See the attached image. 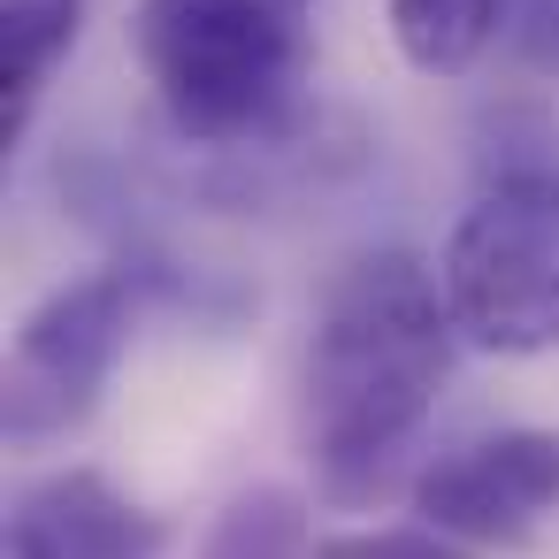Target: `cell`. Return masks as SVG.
<instances>
[{
    "label": "cell",
    "mask_w": 559,
    "mask_h": 559,
    "mask_svg": "<svg viewBox=\"0 0 559 559\" xmlns=\"http://www.w3.org/2000/svg\"><path fill=\"white\" fill-rule=\"evenodd\" d=\"M307 559H475V544L414 521V528H345V536H322Z\"/></svg>",
    "instance_id": "30bf717a"
},
{
    "label": "cell",
    "mask_w": 559,
    "mask_h": 559,
    "mask_svg": "<svg viewBox=\"0 0 559 559\" xmlns=\"http://www.w3.org/2000/svg\"><path fill=\"white\" fill-rule=\"evenodd\" d=\"M414 513L460 544H528L559 513V429H498L421 467Z\"/></svg>",
    "instance_id": "5b68a950"
},
{
    "label": "cell",
    "mask_w": 559,
    "mask_h": 559,
    "mask_svg": "<svg viewBox=\"0 0 559 559\" xmlns=\"http://www.w3.org/2000/svg\"><path fill=\"white\" fill-rule=\"evenodd\" d=\"M506 39H513V55H521L528 70L559 78V0H521L513 24H506Z\"/></svg>",
    "instance_id": "8fae6325"
},
{
    "label": "cell",
    "mask_w": 559,
    "mask_h": 559,
    "mask_svg": "<svg viewBox=\"0 0 559 559\" xmlns=\"http://www.w3.org/2000/svg\"><path fill=\"white\" fill-rule=\"evenodd\" d=\"M452 337L460 322L444 276L421 253L383 246L330 276L299 383L307 452L330 498H368L383 467L414 444L452 376Z\"/></svg>",
    "instance_id": "6da1fadb"
},
{
    "label": "cell",
    "mask_w": 559,
    "mask_h": 559,
    "mask_svg": "<svg viewBox=\"0 0 559 559\" xmlns=\"http://www.w3.org/2000/svg\"><path fill=\"white\" fill-rule=\"evenodd\" d=\"M0 559H55V551H47V544H32V536H16V528H9V551H0Z\"/></svg>",
    "instance_id": "7c38bea8"
},
{
    "label": "cell",
    "mask_w": 559,
    "mask_h": 559,
    "mask_svg": "<svg viewBox=\"0 0 559 559\" xmlns=\"http://www.w3.org/2000/svg\"><path fill=\"white\" fill-rule=\"evenodd\" d=\"M314 544H307V498L292 490V483H253V490H238L223 513H215V528H207V544H200V559H307Z\"/></svg>",
    "instance_id": "9c48e42d"
},
{
    "label": "cell",
    "mask_w": 559,
    "mask_h": 559,
    "mask_svg": "<svg viewBox=\"0 0 559 559\" xmlns=\"http://www.w3.org/2000/svg\"><path fill=\"white\" fill-rule=\"evenodd\" d=\"M139 269H93L70 276L62 292H47L16 345H9V376H0V421H9L16 444H47L93 421L131 330H139Z\"/></svg>",
    "instance_id": "277c9868"
},
{
    "label": "cell",
    "mask_w": 559,
    "mask_h": 559,
    "mask_svg": "<svg viewBox=\"0 0 559 559\" xmlns=\"http://www.w3.org/2000/svg\"><path fill=\"white\" fill-rule=\"evenodd\" d=\"M521 0H391V39L421 78H467Z\"/></svg>",
    "instance_id": "ba28073f"
},
{
    "label": "cell",
    "mask_w": 559,
    "mask_h": 559,
    "mask_svg": "<svg viewBox=\"0 0 559 559\" xmlns=\"http://www.w3.org/2000/svg\"><path fill=\"white\" fill-rule=\"evenodd\" d=\"M292 9H314V0H292Z\"/></svg>",
    "instance_id": "4fadbf2b"
},
{
    "label": "cell",
    "mask_w": 559,
    "mask_h": 559,
    "mask_svg": "<svg viewBox=\"0 0 559 559\" xmlns=\"http://www.w3.org/2000/svg\"><path fill=\"white\" fill-rule=\"evenodd\" d=\"M93 0H0V146H16Z\"/></svg>",
    "instance_id": "52a82bcc"
},
{
    "label": "cell",
    "mask_w": 559,
    "mask_h": 559,
    "mask_svg": "<svg viewBox=\"0 0 559 559\" xmlns=\"http://www.w3.org/2000/svg\"><path fill=\"white\" fill-rule=\"evenodd\" d=\"M444 299L475 353H559V169L506 162L444 238Z\"/></svg>",
    "instance_id": "3957f363"
},
{
    "label": "cell",
    "mask_w": 559,
    "mask_h": 559,
    "mask_svg": "<svg viewBox=\"0 0 559 559\" xmlns=\"http://www.w3.org/2000/svg\"><path fill=\"white\" fill-rule=\"evenodd\" d=\"M16 536L47 544L55 559H162L169 551V521L146 513L139 498H123L100 467H55L39 475L16 513H9Z\"/></svg>",
    "instance_id": "8992f818"
},
{
    "label": "cell",
    "mask_w": 559,
    "mask_h": 559,
    "mask_svg": "<svg viewBox=\"0 0 559 559\" xmlns=\"http://www.w3.org/2000/svg\"><path fill=\"white\" fill-rule=\"evenodd\" d=\"M139 70L200 154H276L299 131L307 9L292 0H139Z\"/></svg>",
    "instance_id": "7a4b0ae2"
}]
</instances>
